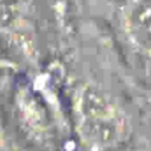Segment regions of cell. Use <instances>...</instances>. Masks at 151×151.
<instances>
[{
    "instance_id": "cell-1",
    "label": "cell",
    "mask_w": 151,
    "mask_h": 151,
    "mask_svg": "<svg viewBox=\"0 0 151 151\" xmlns=\"http://www.w3.org/2000/svg\"><path fill=\"white\" fill-rule=\"evenodd\" d=\"M113 19L126 49L151 65V0H114Z\"/></svg>"
},
{
    "instance_id": "cell-2",
    "label": "cell",
    "mask_w": 151,
    "mask_h": 151,
    "mask_svg": "<svg viewBox=\"0 0 151 151\" xmlns=\"http://www.w3.org/2000/svg\"><path fill=\"white\" fill-rule=\"evenodd\" d=\"M36 0H0V36L25 53L36 40Z\"/></svg>"
}]
</instances>
